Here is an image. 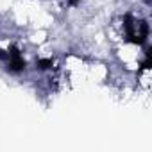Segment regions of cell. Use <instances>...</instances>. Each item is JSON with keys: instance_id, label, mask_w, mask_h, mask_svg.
<instances>
[{"instance_id": "obj_1", "label": "cell", "mask_w": 152, "mask_h": 152, "mask_svg": "<svg viewBox=\"0 0 152 152\" xmlns=\"http://www.w3.org/2000/svg\"><path fill=\"white\" fill-rule=\"evenodd\" d=\"M124 31H125V41L143 47L148 39V23L147 20H136L131 13L124 16Z\"/></svg>"}, {"instance_id": "obj_4", "label": "cell", "mask_w": 152, "mask_h": 152, "mask_svg": "<svg viewBox=\"0 0 152 152\" xmlns=\"http://www.w3.org/2000/svg\"><path fill=\"white\" fill-rule=\"evenodd\" d=\"M150 64H152V48L147 47V50H145V59L141 61V68H140V70H148Z\"/></svg>"}, {"instance_id": "obj_6", "label": "cell", "mask_w": 152, "mask_h": 152, "mask_svg": "<svg viewBox=\"0 0 152 152\" xmlns=\"http://www.w3.org/2000/svg\"><path fill=\"white\" fill-rule=\"evenodd\" d=\"M143 2H145L147 6H150V4H152V0H143Z\"/></svg>"}, {"instance_id": "obj_2", "label": "cell", "mask_w": 152, "mask_h": 152, "mask_svg": "<svg viewBox=\"0 0 152 152\" xmlns=\"http://www.w3.org/2000/svg\"><path fill=\"white\" fill-rule=\"evenodd\" d=\"M4 61H6V70L9 73H20L27 66V61L23 59V56H22V52H20V48L16 45L9 47V50H6Z\"/></svg>"}, {"instance_id": "obj_5", "label": "cell", "mask_w": 152, "mask_h": 152, "mask_svg": "<svg viewBox=\"0 0 152 152\" xmlns=\"http://www.w3.org/2000/svg\"><path fill=\"white\" fill-rule=\"evenodd\" d=\"M68 4H70L72 7H77V6H79V0H68Z\"/></svg>"}, {"instance_id": "obj_3", "label": "cell", "mask_w": 152, "mask_h": 152, "mask_svg": "<svg viewBox=\"0 0 152 152\" xmlns=\"http://www.w3.org/2000/svg\"><path fill=\"white\" fill-rule=\"evenodd\" d=\"M54 66V59L52 57H47V59H36V68L45 72V70H50Z\"/></svg>"}]
</instances>
